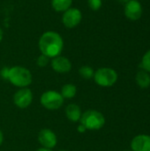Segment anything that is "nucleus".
Masks as SVG:
<instances>
[{"label":"nucleus","instance_id":"nucleus-11","mask_svg":"<svg viewBox=\"0 0 150 151\" xmlns=\"http://www.w3.org/2000/svg\"><path fill=\"white\" fill-rule=\"evenodd\" d=\"M132 151H150V135L139 134L131 142Z\"/></svg>","mask_w":150,"mask_h":151},{"label":"nucleus","instance_id":"nucleus-13","mask_svg":"<svg viewBox=\"0 0 150 151\" xmlns=\"http://www.w3.org/2000/svg\"><path fill=\"white\" fill-rule=\"evenodd\" d=\"M135 81L137 85L141 88H148L150 86L149 73L144 70H141L137 73Z\"/></svg>","mask_w":150,"mask_h":151},{"label":"nucleus","instance_id":"nucleus-12","mask_svg":"<svg viewBox=\"0 0 150 151\" xmlns=\"http://www.w3.org/2000/svg\"><path fill=\"white\" fill-rule=\"evenodd\" d=\"M65 115L71 122H78L80 121L82 113L79 105L75 104H70L65 108Z\"/></svg>","mask_w":150,"mask_h":151},{"label":"nucleus","instance_id":"nucleus-1","mask_svg":"<svg viewBox=\"0 0 150 151\" xmlns=\"http://www.w3.org/2000/svg\"><path fill=\"white\" fill-rule=\"evenodd\" d=\"M38 46L41 54L53 58L61 55L64 49V40L57 32L47 31L41 35Z\"/></svg>","mask_w":150,"mask_h":151},{"label":"nucleus","instance_id":"nucleus-17","mask_svg":"<svg viewBox=\"0 0 150 151\" xmlns=\"http://www.w3.org/2000/svg\"><path fill=\"white\" fill-rule=\"evenodd\" d=\"M141 70L150 73V50L144 54L141 59Z\"/></svg>","mask_w":150,"mask_h":151},{"label":"nucleus","instance_id":"nucleus-2","mask_svg":"<svg viewBox=\"0 0 150 151\" xmlns=\"http://www.w3.org/2000/svg\"><path fill=\"white\" fill-rule=\"evenodd\" d=\"M13 86L18 88H27L33 81V76L31 72L23 66L16 65L9 68L8 79Z\"/></svg>","mask_w":150,"mask_h":151},{"label":"nucleus","instance_id":"nucleus-9","mask_svg":"<svg viewBox=\"0 0 150 151\" xmlns=\"http://www.w3.org/2000/svg\"><path fill=\"white\" fill-rule=\"evenodd\" d=\"M124 12L126 17L130 20H138L142 15L141 4L138 0H129L125 4Z\"/></svg>","mask_w":150,"mask_h":151},{"label":"nucleus","instance_id":"nucleus-18","mask_svg":"<svg viewBox=\"0 0 150 151\" xmlns=\"http://www.w3.org/2000/svg\"><path fill=\"white\" fill-rule=\"evenodd\" d=\"M50 58H48L47 56L41 54V55L37 58V59H36V64H37V65H38L39 67H45V66H47L48 64L50 63Z\"/></svg>","mask_w":150,"mask_h":151},{"label":"nucleus","instance_id":"nucleus-3","mask_svg":"<svg viewBox=\"0 0 150 151\" xmlns=\"http://www.w3.org/2000/svg\"><path fill=\"white\" fill-rule=\"evenodd\" d=\"M80 122L87 130L97 131L103 127L105 124V118L103 114L98 111L88 110L82 113Z\"/></svg>","mask_w":150,"mask_h":151},{"label":"nucleus","instance_id":"nucleus-14","mask_svg":"<svg viewBox=\"0 0 150 151\" xmlns=\"http://www.w3.org/2000/svg\"><path fill=\"white\" fill-rule=\"evenodd\" d=\"M72 0H51V6L57 12H64L72 7Z\"/></svg>","mask_w":150,"mask_h":151},{"label":"nucleus","instance_id":"nucleus-4","mask_svg":"<svg viewBox=\"0 0 150 151\" xmlns=\"http://www.w3.org/2000/svg\"><path fill=\"white\" fill-rule=\"evenodd\" d=\"M95 82L103 88H109L113 86L118 81L117 72L110 67H101L95 72L94 74Z\"/></svg>","mask_w":150,"mask_h":151},{"label":"nucleus","instance_id":"nucleus-27","mask_svg":"<svg viewBox=\"0 0 150 151\" xmlns=\"http://www.w3.org/2000/svg\"><path fill=\"white\" fill-rule=\"evenodd\" d=\"M125 151H132V150H125Z\"/></svg>","mask_w":150,"mask_h":151},{"label":"nucleus","instance_id":"nucleus-7","mask_svg":"<svg viewBox=\"0 0 150 151\" xmlns=\"http://www.w3.org/2000/svg\"><path fill=\"white\" fill-rule=\"evenodd\" d=\"M33 102V93L28 88H19L13 96V103L19 109L27 108Z\"/></svg>","mask_w":150,"mask_h":151},{"label":"nucleus","instance_id":"nucleus-20","mask_svg":"<svg viewBox=\"0 0 150 151\" xmlns=\"http://www.w3.org/2000/svg\"><path fill=\"white\" fill-rule=\"evenodd\" d=\"M8 73H9V68H8V67H4V68L1 70V72H0V74H1V76H2L4 79L7 80V79H8Z\"/></svg>","mask_w":150,"mask_h":151},{"label":"nucleus","instance_id":"nucleus-26","mask_svg":"<svg viewBox=\"0 0 150 151\" xmlns=\"http://www.w3.org/2000/svg\"><path fill=\"white\" fill-rule=\"evenodd\" d=\"M59 151H67V150H59Z\"/></svg>","mask_w":150,"mask_h":151},{"label":"nucleus","instance_id":"nucleus-21","mask_svg":"<svg viewBox=\"0 0 150 151\" xmlns=\"http://www.w3.org/2000/svg\"><path fill=\"white\" fill-rule=\"evenodd\" d=\"M77 129H78V132H79V133H85V132H86V130H87V129L85 128V127H84V126H82L81 124H80V126L78 127V128H77Z\"/></svg>","mask_w":150,"mask_h":151},{"label":"nucleus","instance_id":"nucleus-15","mask_svg":"<svg viewBox=\"0 0 150 151\" xmlns=\"http://www.w3.org/2000/svg\"><path fill=\"white\" fill-rule=\"evenodd\" d=\"M60 94L64 99H72L77 94V88L75 85L71 83L65 84L62 87Z\"/></svg>","mask_w":150,"mask_h":151},{"label":"nucleus","instance_id":"nucleus-6","mask_svg":"<svg viewBox=\"0 0 150 151\" xmlns=\"http://www.w3.org/2000/svg\"><path fill=\"white\" fill-rule=\"evenodd\" d=\"M82 20V12L76 7H71L62 14V23L69 29L74 28L80 24Z\"/></svg>","mask_w":150,"mask_h":151},{"label":"nucleus","instance_id":"nucleus-24","mask_svg":"<svg viewBox=\"0 0 150 151\" xmlns=\"http://www.w3.org/2000/svg\"><path fill=\"white\" fill-rule=\"evenodd\" d=\"M35 151H51V150H48V149H45V148H40V149H38L37 150Z\"/></svg>","mask_w":150,"mask_h":151},{"label":"nucleus","instance_id":"nucleus-8","mask_svg":"<svg viewBox=\"0 0 150 151\" xmlns=\"http://www.w3.org/2000/svg\"><path fill=\"white\" fill-rule=\"evenodd\" d=\"M38 142L42 145V148L52 150L57 143V137L52 130L44 128L38 134Z\"/></svg>","mask_w":150,"mask_h":151},{"label":"nucleus","instance_id":"nucleus-16","mask_svg":"<svg viewBox=\"0 0 150 151\" xmlns=\"http://www.w3.org/2000/svg\"><path fill=\"white\" fill-rule=\"evenodd\" d=\"M79 73L80 75L86 80H90L94 77L95 74V71L94 69L89 66V65H82L80 69H79Z\"/></svg>","mask_w":150,"mask_h":151},{"label":"nucleus","instance_id":"nucleus-22","mask_svg":"<svg viewBox=\"0 0 150 151\" xmlns=\"http://www.w3.org/2000/svg\"><path fill=\"white\" fill-rule=\"evenodd\" d=\"M3 141H4V134H3V132H2L1 129H0V146H1L2 143H3Z\"/></svg>","mask_w":150,"mask_h":151},{"label":"nucleus","instance_id":"nucleus-10","mask_svg":"<svg viewBox=\"0 0 150 151\" xmlns=\"http://www.w3.org/2000/svg\"><path fill=\"white\" fill-rule=\"evenodd\" d=\"M50 65L52 69L57 73H66L72 70L71 61L67 58L61 55L51 58Z\"/></svg>","mask_w":150,"mask_h":151},{"label":"nucleus","instance_id":"nucleus-25","mask_svg":"<svg viewBox=\"0 0 150 151\" xmlns=\"http://www.w3.org/2000/svg\"><path fill=\"white\" fill-rule=\"evenodd\" d=\"M121 2H125V3H126V2H128L129 0H120Z\"/></svg>","mask_w":150,"mask_h":151},{"label":"nucleus","instance_id":"nucleus-19","mask_svg":"<svg viewBox=\"0 0 150 151\" xmlns=\"http://www.w3.org/2000/svg\"><path fill=\"white\" fill-rule=\"evenodd\" d=\"M88 7L92 11H98L103 5V1L102 0H88Z\"/></svg>","mask_w":150,"mask_h":151},{"label":"nucleus","instance_id":"nucleus-23","mask_svg":"<svg viewBox=\"0 0 150 151\" xmlns=\"http://www.w3.org/2000/svg\"><path fill=\"white\" fill-rule=\"evenodd\" d=\"M3 36H4V32H3L2 28L0 27V42H1L2 40H3Z\"/></svg>","mask_w":150,"mask_h":151},{"label":"nucleus","instance_id":"nucleus-5","mask_svg":"<svg viewBox=\"0 0 150 151\" xmlns=\"http://www.w3.org/2000/svg\"><path fill=\"white\" fill-rule=\"evenodd\" d=\"M64 100L65 99L59 92L55 90H49L41 96L40 103L45 109L55 111L62 107Z\"/></svg>","mask_w":150,"mask_h":151}]
</instances>
